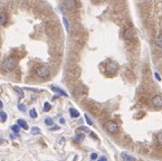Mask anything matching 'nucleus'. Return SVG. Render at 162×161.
<instances>
[{
  "label": "nucleus",
  "mask_w": 162,
  "mask_h": 161,
  "mask_svg": "<svg viewBox=\"0 0 162 161\" xmlns=\"http://www.w3.org/2000/svg\"><path fill=\"white\" fill-rule=\"evenodd\" d=\"M16 65H17V60L16 58L14 57H7V58L3 60V63H2V68H3V71H6V72H11V71H14L16 68Z\"/></svg>",
  "instance_id": "obj_1"
},
{
  "label": "nucleus",
  "mask_w": 162,
  "mask_h": 161,
  "mask_svg": "<svg viewBox=\"0 0 162 161\" xmlns=\"http://www.w3.org/2000/svg\"><path fill=\"white\" fill-rule=\"evenodd\" d=\"M36 74L38 77H40V78H46V77H48L49 76V68L47 67V66H40V67H38L36 71Z\"/></svg>",
  "instance_id": "obj_2"
},
{
  "label": "nucleus",
  "mask_w": 162,
  "mask_h": 161,
  "mask_svg": "<svg viewBox=\"0 0 162 161\" xmlns=\"http://www.w3.org/2000/svg\"><path fill=\"white\" fill-rule=\"evenodd\" d=\"M105 129H106V131L109 132V133L114 134V133H118V125L114 121H109L105 124Z\"/></svg>",
  "instance_id": "obj_3"
},
{
  "label": "nucleus",
  "mask_w": 162,
  "mask_h": 161,
  "mask_svg": "<svg viewBox=\"0 0 162 161\" xmlns=\"http://www.w3.org/2000/svg\"><path fill=\"white\" fill-rule=\"evenodd\" d=\"M136 37H138V34L134 28H127L124 33V38L126 40H134Z\"/></svg>",
  "instance_id": "obj_4"
},
{
  "label": "nucleus",
  "mask_w": 162,
  "mask_h": 161,
  "mask_svg": "<svg viewBox=\"0 0 162 161\" xmlns=\"http://www.w3.org/2000/svg\"><path fill=\"white\" fill-rule=\"evenodd\" d=\"M118 63H115V62H110L106 67H105V71H106V73L107 74H115L118 72Z\"/></svg>",
  "instance_id": "obj_5"
},
{
  "label": "nucleus",
  "mask_w": 162,
  "mask_h": 161,
  "mask_svg": "<svg viewBox=\"0 0 162 161\" xmlns=\"http://www.w3.org/2000/svg\"><path fill=\"white\" fill-rule=\"evenodd\" d=\"M152 104L155 108H162V96L161 95H155L152 99Z\"/></svg>",
  "instance_id": "obj_6"
},
{
  "label": "nucleus",
  "mask_w": 162,
  "mask_h": 161,
  "mask_svg": "<svg viewBox=\"0 0 162 161\" xmlns=\"http://www.w3.org/2000/svg\"><path fill=\"white\" fill-rule=\"evenodd\" d=\"M121 157H122L123 161H138L136 158H134V157H132V155H130V154L126 153V152H122V153H121Z\"/></svg>",
  "instance_id": "obj_7"
},
{
  "label": "nucleus",
  "mask_w": 162,
  "mask_h": 161,
  "mask_svg": "<svg viewBox=\"0 0 162 161\" xmlns=\"http://www.w3.org/2000/svg\"><path fill=\"white\" fill-rule=\"evenodd\" d=\"M64 6H65L67 9H74V8L76 7V1H75V0H65Z\"/></svg>",
  "instance_id": "obj_8"
},
{
  "label": "nucleus",
  "mask_w": 162,
  "mask_h": 161,
  "mask_svg": "<svg viewBox=\"0 0 162 161\" xmlns=\"http://www.w3.org/2000/svg\"><path fill=\"white\" fill-rule=\"evenodd\" d=\"M51 90L54 91L55 93H57V94H60V95H63V96H67L66 92H65V91H63L62 88L57 87V86H54V85H52V86H51Z\"/></svg>",
  "instance_id": "obj_9"
},
{
  "label": "nucleus",
  "mask_w": 162,
  "mask_h": 161,
  "mask_svg": "<svg viewBox=\"0 0 162 161\" xmlns=\"http://www.w3.org/2000/svg\"><path fill=\"white\" fill-rule=\"evenodd\" d=\"M17 124H19V126L22 128V129H25V130H28V129H29V126H28V124H27V122L24 121V120H21V119H19V120L17 121Z\"/></svg>",
  "instance_id": "obj_10"
},
{
  "label": "nucleus",
  "mask_w": 162,
  "mask_h": 161,
  "mask_svg": "<svg viewBox=\"0 0 162 161\" xmlns=\"http://www.w3.org/2000/svg\"><path fill=\"white\" fill-rule=\"evenodd\" d=\"M84 139H85V134H83V133H78V134L74 138V141H75V142H82Z\"/></svg>",
  "instance_id": "obj_11"
},
{
  "label": "nucleus",
  "mask_w": 162,
  "mask_h": 161,
  "mask_svg": "<svg viewBox=\"0 0 162 161\" xmlns=\"http://www.w3.org/2000/svg\"><path fill=\"white\" fill-rule=\"evenodd\" d=\"M69 113H71V117H80V112L77 110H75L73 108H71L69 109Z\"/></svg>",
  "instance_id": "obj_12"
},
{
  "label": "nucleus",
  "mask_w": 162,
  "mask_h": 161,
  "mask_svg": "<svg viewBox=\"0 0 162 161\" xmlns=\"http://www.w3.org/2000/svg\"><path fill=\"white\" fill-rule=\"evenodd\" d=\"M6 22H7V15L3 12H0V26H2Z\"/></svg>",
  "instance_id": "obj_13"
},
{
  "label": "nucleus",
  "mask_w": 162,
  "mask_h": 161,
  "mask_svg": "<svg viewBox=\"0 0 162 161\" xmlns=\"http://www.w3.org/2000/svg\"><path fill=\"white\" fill-rule=\"evenodd\" d=\"M155 44H156V46H159L160 48H162V34L156 37V39H155Z\"/></svg>",
  "instance_id": "obj_14"
},
{
  "label": "nucleus",
  "mask_w": 162,
  "mask_h": 161,
  "mask_svg": "<svg viewBox=\"0 0 162 161\" xmlns=\"http://www.w3.org/2000/svg\"><path fill=\"white\" fill-rule=\"evenodd\" d=\"M31 133L35 134V135H36V134H39V133H40V129H39L38 126H34V128H31Z\"/></svg>",
  "instance_id": "obj_15"
},
{
  "label": "nucleus",
  "mask_w": 162,
  "mask_h": 161,
  "mask_svg": "<svg viewBox=\"0 0 162 161\" xmlns=\"http://www.w3.org/2000/svg\"><path fill=\"white\" fill-rule=\"evenodd\" d=\"M11 130L14 132H16V133H19V131H20V126H19V124H15L11 126Z\"/></svg>",
  "instance_id": "obj_16"
},
{
  "label": "nucleus",
  "mask_w": 162,
  "mask_h": 161,
  "mask_svg": "<svg viewBox=\"0 0 162 161\" xmlns=\"http://www.w3.org/2000/svg\"><path fill=\"white\" fill-rule=\"evenodd\" d=\"M0 120H1L2 122H5V121L7 120V114H6L5 112H1V113H0Z\"/></svg>",
  "instance_id": "obj_17"
},
{
  "label": "nucleus",
  "mask_w": 162,
  "mask_h": 161,
  "mask_svg": "<svg viewBox=\"0 0 162 161\" xmlns=\"http://www.w3.org/2000/svg\"><path fill=\"white\" fill-rule=\"evenodd\" d=\"M29 115L31 117H34V119H35V117H37V112H36V110H35V109H31V110L29 111Z\"/></svg>",
  "instance_id": "obj_18"
},
{
  "label": "nucleus",
  "mask_w": 162,
  "mask_h": 161,
  "mask_svg": "<svg viewBox=\"0 0 162 161\" xmlns=\"http://www.w3.org/2000/svg\"><path fill=\"white\" fill-rule=\"evenodd\" d=\"M51 108H52V106H51V104H49L48 102H46L44 104V111L45 112H48V111L51 110Z\"/></svg>",
  "instance_id": "obj_19"
},
{
  "label": "nucleus",
  "mask_w": 162,
  "mask_h": 161,
  "mask_svg": "<svg viewBox=\"0 0 162 161\" xmlns=\"http://www.w3.org/2000/svg\"><path fill=\"white\" fill-rule=\"evenodd\" d=\"M15 91L18 93V95H19V99H22V96H24V93H22V91L20 90L19 87H15Z\"/></svg>",
  "instance_id": "obj_20"
},
{
  "label": "nucleus",
  "mask_w": 162,
  "mask_h": 161,
  "mask_svg": "<svg viewBox=\"0 0 162 161\" xmlns=\"http://www.w3.org/2000/svg\"><path fill=\"white\" fill-rule=\"evenodd\" d=\"M63 22H64V26H65V28H66V30L69 29V24H68V20H67L65 17L63 18Z\"/></svg>",
  "instance_id": "obj_21"
},
{
  "label": "nucleus",
  "mask_w": 162,
  "mask_h": 161,
  "mask_svg": "<svg viewBox=\"0 0 162 161\" xmlns=\"http://www.w3.org/2000/svg\"><path fill=\"white\" fill-rule=\"evenodd\" d=\"M85 121L87 122V124H89V125H92V124H93V121H92V120L89 119V117L87 115V114H85Z\"/></svg>",
  "instance_id": "obj_22"
},
{
  "label": "nucleus",
  "mask_w": 162,
  "mask_h": 161,
  "mask_svg": "<svg viewBox=\"0 0 162 161\" xmlns=\"http://www.w3.org/2000/svg\"><path fill=\"white\" fill-rule=\"evenodd\" d=\"M45 123H46L47 125H53V123H54V122H53V119H51V117H47V119L45 120Z\"/></svg>",
  "instance_id": "obj_23"
},
{
  "label": "nucleus",
  "mask_w": 162,
  "mask_h": 161,
  "mask_svg": "<svg viewBox=\"0 0 162 161\" xmlns=\"http://www.w3.org/2000/svg\"><path fill=\"white\" fill-rule=\"evenodd\" d=\"M18 109L20 111H26V105H24V104H19L18 105Z\"/></svg>",
  "instance_id": "obj_24"
},
{
  "label": "nucleus",
  "mask_w": 162,
  "mask_h": 161,
  "mask_svg": "<svg viewBox=\"0 0 162 161\" xmlns=\"http://www.w3.org/2000/svg\"><path fill=\"white\" fill-rule=\"evenodd\" d=\"M78 130H81V131H85V132H89V130L87 128H85V126H81V128H78Z\"/></svg>",
  "instance_id": "obj_25"
},
{
  "label": "nucleus",
  "mask_w": 162,
  "mask_h": 161,
  "mask_svg": "<svg viewBox=\"0 0 162 161\" xmlns=\"http://www.w3.org/2000/svg\"><path fill=\"white\" fill-rule=\"evenodd\" d=\"M154 77L158 80H161V77H160V75H159V73H158V72H154Z\"/></svg>",
  "instance_id": "obj_26"
},
{
  "label": "nucleus",
  "mask_w": 162,
  "mask_h": 161,
  "mask_svg": "<svg viewBox=\"0 0 162 161\" xmlns=\"http://www.w3.org/2000/svg\"><path fill=\"white\" fill-rule=\"evenodd\" d=\"M49 130H51V131H56V130H59V126H58V125H55V126L51 128Z\"/></svg>",
  "instance_id": "obj_27"
},
{
  "label": "nucleus",
  "mask_w": 162,
  "mask_h": 161,
  "mask_svg": "<svg viewBox=\"0 0 162 161\" xmlns=\"http://www.w3.org/2000/svg\"><path fill=\"white\" fill-rule=\"evenodd\" d=\"M158 141H159V143H160V144H162V133L159 134V137H158Z\"/></svg>",
  "instance_id": "obj_28"
},
{
  "label": "nucleus",
  "mask_w": 162,
  "mask_h": 161,
  "mask_svg": "<svg viewBox=\"0 0 162 161\" xmlns=\"http://www.w3.org/2000/svg\"><path fill=\"white\" fill-rule=\"evenodd\" d=\"M96 158H97V154H96V153H92V154H91V159H92V160H95Z\"/></svg>",
  "instance_id": "obj_29"
},
{
  "label": "nucleus",
  "mask_w": 162,
  "mask_h": 161,
  "mask_svg": "<svg viewBox=\"0 0 162 161\" xmlns=\"http://www.w3.org/2000/svg\"><path fill=\"white\" fill-rule=\"evenodd\" d=\"M97 161H107V159L105 158V157H101V158H98Z\"/></svg>",
  "instance_id": "obj_30"
},
{
  "label": "nucleus",
  "mask_w": 162,
  "mask_h": 161,
  "mask_svg": "<svg viewBox=\"0 0 162 161\" xmlns=\"http://www.w3.org/2000/svg\"><path fill=\"white\" fill-rule=\"evenodd\" d=\"M59 122H60V123H65V120L62 117V119H59Z\"/></svg>",
  "instance_id": "obj_31"
},
{
  "label": "nucleus",
  "mask_w": 162,
  "mask_h": 161,
  "mask_svg": "<svg viewBox=\"0 0 162 161\" xmlns=\"http://www.w3.org/2000/svg\"><path fill=\"white\" fill-rule=\"evenodd\" d=\"M94 1H95V2H104L105 0H94Z\"/></svg>",
  "instance_id": "obj_32"
},
{
  "label": "nucleus",
  "mask_w": 162,
  "mask_h": 161,
  "mask_svg": "<svg viewBox=\"0 0 162 161\" xmlns=\"http://www.w3.org/2000/svg\"><path fill=\"white\" fill-rule=\"evenodd\" d=\"M2 106H3V104H2V102L0 101V109H2Z\"/></svg>",
  "instance_id": "obj_33"
}]
</instances>
